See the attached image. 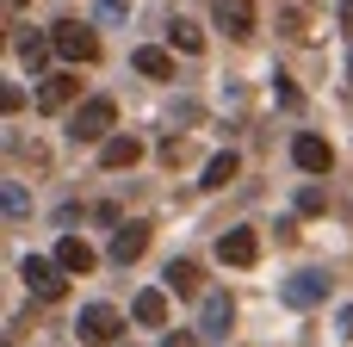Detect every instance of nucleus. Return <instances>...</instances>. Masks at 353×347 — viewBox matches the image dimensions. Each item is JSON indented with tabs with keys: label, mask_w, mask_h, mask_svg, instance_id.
Listing matches in <instances>:
<instances>
[{
	"label": "nucleus",
	"mask_w": 353,
	"mask_h": 347,
	"mask_svg": "<svg viewBox=\"0 0 353 347\" xmlns=\"http://www.w3.org/2000/svg\"><path fill=\"white\" fill-rule=\"evenodd\" d=\"M143 248H149V224H124V230L112 236V261H118V267H130Z\"/></svg>",
	"instance_id": "9b49d317"
},
{
	"label": "nucleus",
	"mask_w": 353,
	"mask_h": 347,
	"mask_svg": "<svg viewBox=\"0 0 353 347\" xmlns=\"http://www.w3.org/2000/svg\"><path fill=\"white\" fill-rule=\"evenodd\" d=\"M112 124H118V106H112L105 93H93V99H81V106L68 112V137H74V143H105Z\"/></svg>",
	"instance_id": "f257e3e1"
},
{
	"label": "nucleus",
	"mask_w": 353,
	"mask_h": 347,
	"mask_svg": "<svg viewBox=\"0 0 353 347\" xmlns=\"http://www.w3.org/2000/svg\"><path fill=\"white\" fill-rule=\"evenodd\" d=\"M56 267H62V273H93V248H87L81 236H62V242H56Z\"/></svg>",
	"instance_id": "dca6fc26"
},
{
	"label": "nucleus",
	"mask_w": 353,
	"mask_h": 347,
	"mask_svg": "<svg viewBox=\"0 0 353 347\" xmlns=\"http://www.w3.org/2000/svg\"><path fill=\"white\" fill-rule=\"evenodd\" d=\"M292 161H298L304 174H329V168H335V149H329L323 137H310V130H298V137H292Z\"/></svg>",
	"instance_id": "39448f33"
},
{
	"label": "nucleus",
	"mask_w": 353,
	"mask_h": 347,
	"mask_svg": "<svg viewBox=\"0 0 353 347\" xmlns=\"http://www.w3.org/2000/svg\"><path fill=\"white\" fill-rule=\"evenodd\" d=\"M74 87H81L74 68H68V75H43V87H37V112H68V106H74Z\"/></svg>",
	"instance_id": "0eeeda50"
},
{
	"label": "nucleus",
	"mask_w": 353,
	"mask_h": 347,
	"mask_svg": "<svg viewBox=\"0 0 353 347\" xmlns=\"http://www.w3.org/2000/svg\"><path fill=\"white\" fill-rule=\"evenodd\" d=\"M347 25H353V0H347Z\"/></svg>",
	"instance_id": "5701e85b"
},
{
	"label": "nucleus",
	"mask_w": 353,
	"mask_h": 347,
	"mask_svg": "<svg viewBox=\"0 0 353 347\" xmlns=\"http://www.w3.org/2000/svg\"><path fill=\"white\" fill-rule=\"evenodd\" d=\"M6 217H12V224L25 217V192H19V186H6Z\"/></svg>",
	"instance_id": "aec40b11"
},
{
	"label": "nucleus",
	"mask_w": 353,
	"mask_h": 347,
	"mask_svg": "<svg viewBox=\"0 0 353 347\" xmlns=\"http://www.w3.org/2000/svg\"><path fill=\"white\" fill-rule=\"evenodd\" d=\"M323 292H329V279H323V273H292V279H285V304H298V310H310Z\"/></svg>",
	"instance_id": "f8f14e48"
},
{
	"label": "nucleus",
	"mask_w": 353,
	"mask_h": 347,
	"mask_svg": "<svg viewBox=\"0 0 353 347\" xmlns=\"http://www.w3.org/2000/svg\"><path fill=\"white\" fill-rule=\"evenodd\" d=\"M217 255H223V267H254V261H261V236H254V230H230V236L217 242Z\"/></svg>",
	"instance_id": "6e6552de"
},
{
	"label": "nucleus",
	"mask_w": 353,
	"mask_h": 347,
	"mask_svg": "<svg viewBox=\"0 0 353 347\" xmlns=\"http://www.w3.org/2000/svg\"><path fill=\"white\" fill-rule=\"evenodd\" d=\"M12 50H19V62H25V68H43V56H50L56 43H50V31H31V25H25V31L12 37Z\"/></svg>",
	"instance_id": "ddd939ff"
},
{
	"label": "nucleus",
	"mask_w": 353,
	"mask_h": 347,
	"mask_svg": "<svg viewBox=\"0 0 353 347\" xmlns=\"http://www.w3.org/2000/svg\"><path fill=\"white\" fill-rule=\"evenodd\" d=\"M217 25H223V37H236V43H248L254 37V0H217Z\"/></svg>",
	"instance_id": "423d86ee"
},
{
	"label": "nucleus",
	"mask_w": 353,
	"mask_h": 347,
	"mask_svg": "<svg viewBox=\"0 0 353 347\" xmlns=\"http://www.w3.org/2000/svg\"><path fill=\"white\" fill-rule=\"evenodd\" d=\"M130 317H137L143 329H161V323H168V292H137Z\"/></svg>",
	"instance_id": "a211bd4d"
},
{
	"label": "nucleus",
	"mask_w": 353,
	"mask_h": 347,
	"mask_svg": "<svg viewBox=\"0 0 353 347\" xmlns=\"http://www.w3.org/2000/svg\"><path fill=\"white\" fill-rule=\"evenodd\" d=\"M236 174H242V161H236V149H223V155H211V161H205V180H199V186L223 192V186H230Z\"/></svg>",
	"instance_id": "f3484780"
},
{
	"label": "nucleus",
	"mask_w": 353,
	"mask_h": 347,
	"mask_svg": "<svg viewBox=\"0 0 353 347\" xmlns=\"http://www.w3.org/2000/svg\"><path fill=\"white\" fill-rule=\"evenodd\" d=\"M168 43L186 50V56H199V50H205V31H199L192 19H174V25H168Z\"/></svg>",
	"instance_id": "6ab92c4d"
},
{
	"label": "nucleus",
	"mask_w": 353,
	"mask_h": 347,
	"mask_svg": "<svg viewBox=\"0 0 353 347\" xmlns=\"http://www.w3.org/2000/svg\"><path fill=\"white\" fill-rule=\"evenodd\" d=\"M161 347H199V329H174V335H168Z\"/></svg>",
	"instance_id": "412c9836"
},
{
	"label": "nucleus",
	"mask_w": 353,
	"mask_h": 347,
	"mask_svg": "<svg viewBox=\"0 0 353 347\" xmlns=\"http://www.w3.org/2000/svg\"><path fill=\"white\" fill-rule=\"evenodd\" d=\"M335 329H341V335H347V341H353V304H347V310H341V317H335Z\"/></svg>",
	"instance_id": "4be33fe9"
},
{
	"label": "nucleus",
	"mask_w": 353,
	"mask_h": 347,
	"mask_svg": "<svg viewBox=\"0 0 353 347\" xmlns=\"http://www.w3.org/2000/svg\"><path fill=\"white\" fill-rule=\"evenodd\" d=\"M50 43H56L62 62H93V56H99V37H93V25H81V19H56V25H50Z\"/></svg>",
	"instance_id": "f03ea898"
},
{
	"label": "nucleus",
	"mask_w": 353,
	"mask_h": 347,
	"mask_svg": "<svg viewBox=\"0 0 353 347\" xmlns=\"http://www.w3.org/2000/svg\"><path fill=\"white\" fill-rule=\"evenodd\" d=\"M347 75H353V56H347Z\"/></svg>",
	"instance_id": "b1692460"
},
{
	"label": "nucleus",
	"mask_w": 353,
	"mask_h": 347,
	"mask_svg": "<svg viewBox=\"0 0 353 347\" xmlns=\"http://www.w3.org/2000/svg\"><path fill=\"white\" fill-rule=\"evenodd\" d=\"M161 279H168L161 292H174V298H199V286H205L199 261H168V273H161Z\"/></svg>",
	"instance_id": "9d476101"
},
{
	"label": "nucleus",
	"mask_w": 353,
	"mask_h": 347,
	"mask_svg": "<svg viewBox=\"0 0 353 347\" xmlns=\"http://www.w3.org/2000/svg\"><path fill=\"white\" fill-rule=\"evenodd\" d=\"M19 279H25V292H31V298H43V304H56V298L68 292L62 267H56V261H43V255H25V261H19Z\"/></svg>",
	"instance_id": "7ed1b4c3"
},
{
	"label": "nucleus",
	"mask_w": 353,
	"mask_h": 347,
	"mask_svg": "<svg viewBox=\"0 0 353 347\" xmlns=\"http://www.w3.org/2000/svg\"><path fill=\"white\" fill-rule=\"evenodd\" d=\"M130 161H143V143L137 137H105L99 143V168H130Z\"/></svg>",
	"instance_id": "2eb2a0df"
},
{
	"label": "nucleus",
	"mask_w": 353,
	"mask_h": 347,
	"mask_svg": "<svg viewBox=\"0 0 353 347\" xmlns=\"http://www.w3.org/2000/svg\"><path fill=\"white\" fill-rule=\"evenodd\" d=\"M236 323V304H230V292H211L205 304H199V335H223Z\"/></svg>",
	"instance_id": "1a4fd4ad"
},
{
	"label": "nucleus",
	"mask_w": 353,
	"mask_h": 347,
	"mask_svg": "<svg viewBox=\"0 0 353 347\" xmlns=\"http://www.w3.org/2000/svg\"><path fill=\"white\" fill-rule=\"evenodd\" d=\"M118 329H124V317H118L112 304H87V310L74 317V335H81L87 347H112V341H118Z\"/></svg>",
	"instance_id": "20e7f679"
},
{
	"label": "nucleus",
	"mask_w": 353,
	"mask_h": 347,
	"mask_svg": "<svg viewBox=\"0 0 353 347\" xmlns=\"http://www.w3.org/2000/svg\"><path fill=\"white\" fill-rule=\"evenodd\" d=\"M130 68H137V75H149V81H174V56H168V50H155V43H143V50L130 56Z\"/></svg>",
	"instance_id": "4468645a"
}]
</instances>
